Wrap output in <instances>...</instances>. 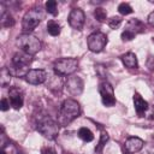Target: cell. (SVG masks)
Masks as SVG:
<instances>
[{"label": "cell", "mask_w": 154, "mask_h": 154, "mask_svg": "<svg viewBox=\"0 0 154 154\" xmlns=\"http://www.w3.org/2000/svg\"><path fill=\"white\" fill-rule=\"evenodd\" d=\"M36 130L46 138L54 140L59 132V125L55 120H53L47 114L37 116L36 119Z\"/></svg>", "instance_id": "obj_1"}, {"label": "cell", "mask_w": 154, "mask_h": 154, "mask_svg": "<svg viewBox=\"0 0 154 154\" xmlns=\"http://www.w3.org/2000/svg\"><path fill=\"white\" fill-rule=\"evenodd\" d=\"M81 113L79 103L73 99H67L61 103L59 111V123L61 125H67L75 120Z\"/></svg>", "instance_id": "obj_2"}, {"label": "cell", "mask_w": 154, "mask_h": 154, "mask_svg": "<svg viewBox=\"0 0 154 154\" xmlns=\"http://www.w3.org/2000/svg\"><path fill=\"white\" fill-rule=\"evenodd\" d=\"M16 45L22 49V52H25L30 55L36 54L41 49V41L32 34H26V32L20 34L17 37Z\"/></svg>", "instance_id": "obj_3"}, {"label": "cell", "mask_w": 154, "mask_h": 154, "mask_svg": "<svg viewBox=\"0 0 154 154\" xmlns=\"http://www.w3.org/2000/svg\"><path fill=\"white\" fill-rule=\"evenodd\" d=\"M45 14L43 11L40 7H35L31 8L29 11H26L23 16L22 19V28L26 34H30V31H32L43 19Z\"/></svg>", "instance_id": "obj_4"}, {"label": "cell", "mask_w": 154, "mask_h": 154, "mask_svg": "<svg viewBox=\"0 0 154 154\" xmlns=\"http://www.w3.org/2000/svg\"><path fill=\"white\" fill-rule=\"evenodd\" d=\"M78 67V60L76 58H61L54 63V72L58 76L72 75Z\"/></svg>", "instance_id": "obj_5"}, {"label": "cell", "mask_w": 154, "mask_h": 154, "mask_svg": "<svg viewBox=\"0 0 154 154\" xmlns=\"http://www.w3.org/2000/svg\"><path fill=\"white\" fill-rule=\"evenodd\" d=\"M87 43H88L89 51H91L94 53H100L107 45V36L100 31L93 32L88 36Z\"/></svg>", "instance_id": "obj_6"}, {"label": "cell", "mask_w": 154, "mask_h": 154, "mask_svg": "<svg viewBox=\"0 0 154 154\" xmlns=\"http://www.w3.org/2000/svg\"><path fill=\"white\" fill-rule=\"evenodd\" d=\"M99 93L101 95V100L102 103L107 107H111L116 103V97H114V91H113V87L108 83V82H101L99 84Z\"/></svg>", "instance_id": "obj_7"}, {"label": "cell", "mask_w": 154, "mask_h": 154, "mask_svg": "<svg viewBox=\"0 0 154 154\" xmlns=\"http://www.w3.org/2000/svg\"><path fill=\"white\" fill-rule=\"evenodd\" d=\"M69 24L72 29L75 30H82L83 25H84V20H85V16H84V12L81 10V8H73L71 10L70 14H69Z\"/></svg>", "instance_id": "obj_8"}, {"label": "cell", "mask_w": 154, "mask_h": 154, "mask_svg": "<svg viewBox=\"0 0 154 154\" xmlns=\"http://www.w3.org/2000/svg\"><path fill=\"white\" fill-rule=\"evenodd\" d=\"M24 78L29 84L38 85V84H42L46 82L47 72L42 69H31V70H29V72L26 73V76Z\"/></svg>", "instance_id": "obj_9"}, {"label": "cell", "mask_w": 154, "mask_h": 154, "mask_svg": "<svg viewBox=\"0 0 154 154\" xmlns=\"http://www.w3.org/2000/svg\"><path fill=\"white\" fill-rule=\"evenodd\" d=\"M31 61H32V55L20 51V52H17L13 55V58H12V66L28 69V66L31 64Z\"/></svg>", "instance_id": "obj_10"}, {"label": "cell", "mask_w": 154, "mask_h": 154, "mask_svg": "<svg viewBox=\"0 0 154 154\" xmlns=\"http://www.w3.org/2000/svg\"><path fill=\"white\" fill-rule=\"evenodd\" d=\"M66 89L72 95H79L83 91V81L77 76H71L66 81Z\"/></svg>", "instance_id": "obj_11"}, {"label": "cell", "mask_w": 154, "mask_h": 154, "mask_svg": "<svg viewBox=\"0 0 154 154\" xmlns=\"http://www.w3.org/2000/svg\"><path fill=\"white\" fill-rule=\"evenodd\" d=\"M8 100H10L11 106L14 109L22 108L23 102H24V97H23L22 90L18 89V88H11L10 91H8Z\"/></svg>", "instance_id": "obj_12"}, {"label": "cell", "mask_w": 154, "mask_h": 154, "mask_svg": "<svg viewBox=\"0 0 154 154\" xmlns=\"http://www.w3.org/2000/svg\"><path fill=\"white\" fill-rule=\"evenodd\" d=\"M143 140H141L140 137H129L126 141H125V149L129 152V153H137L142 149L143 147Z\"/></svg>", "instance_id": "obj_13"}, {"label": "cell", "mask_w": 154, "mask_h": 154, "mask_svg": "<svg viewBox=\"0 0 154 154\" xmlns=\"http://www.w3.org/2000/svg\"><path fill=\"white\" fill-rule=\"evenodd\" d=\"M134 106L136 109V113L140 117H143V114L146 113V111L148 109V102L137 93L134 94Z\"/></svg>", "instance_id": "obj_14"}, {"label": "cell", "mask_w": 154, "mask_h": 154, "mask_svg": "<svg viewBox=\"0 0 154 154\" xmlns=\"http://www.w3.org/2000/svg\"><path fill=\"white\" fill-rule=\"evenodd\" d=\"M125 30H128V31H130V32H132V34L136 35V34H140V32H143L144 31V24L140 19L132 18V19H130L126 23Z\"/></svg>", "instance_id": "obj_15"}, {"label": "cell", "mask_w": 154, "mask_h": 154, "mask_svg": "<svg viewBox=\"0 0 154 154\" xmlns=\"http://www.w3.org/2000/svg\"><path fill=\"white\" fill-rule=\"evenodd\" d=\"M120 59H122L123 64H124L126 67H129V69H137V66H138L137 57H136L135 53H132V52H128V53L123 54V55L120 57Z\"/></svg>", "instance_id": "obj_16"}, {"label": "cell", "mask_w": 154, "mask_h": 154, "mask_svg": "<svg viewBox=\"0 0 154 154\" xmlns=\"http://www.w3.org/2000/svg\"><path fill=\"white\" fill-rule=\"evenodd\" d=\"M1 25L4 26V28H10V26H13L14 25V19H13V17L10 14V13H7L6 11H5V6H4V4H1Z\"/></svg>", "instance_id": "obj_17"}, {"label": "cell", "mask_w": 154, "mask_h": 154, "mask_svg": "<svg viewBox=\"0 0 154 154\" xmlns=\"http://www.w3.org/2000/svg\"><path fill=\"white\" fill-rule=\"evenodd\" d=\"M11 78H12V75H11L8 67H2L1 75H0V84H1V87L8 85L10 82H11Z\"/></svg>", "instance_id": "obj_18"}, {"label": "cell", "mask_w": 154, "mask_h": 154, "mask_svg": "<svg viewBox=\"0 0 154 154\" xmlns=\"http://www.w3.org/2000/svg\"><path fill=\"white\" fill-rule=\"evenodd\" d=\"M78 137L84 142H90L94 140V135L88 128H81L78 130Z\"/></svg>", "instance_id": "obj_19"}, {"label": "cell", "mask_w": 154, "mask_h": 154, "mask_svg": "<svg viewBox=\"0 0 154 154\" xmlns=\"http://www.w3.org/2000/svg\"><path fill=\"white\" fill-rule=\"evenodd\" d=\"M60 25L55 22V20H49L48 23H47V31H48V34L49 35H52V36H58L59 34H60Z\"/></svg>", "instance_id": "obj_20"}, {"label": "cell", "mask_w": 154, "mask_h": 154, "mask_svg": "<svg viewBox=\"0 0 154 154\" xmlns=\"http://www.w3.org/2000/svg\"><path fill=\"white\" fill-rule=\"evenodd\" d=\"M46 11L53 16L58 14V7H57V1L54 0H48L46 2Z\"/></svg>", "instance_id": "obj_21"}, {"label": "cell", "mask_w": 154, "mask_h": 154, "mask_svg": "<svg viewBox=\"0 0 154 154\" xmlns=\"http://www.w3.org/2000/svg\"><path fill=\"white\" fill-rule=\"evenodd\" d=\"M94 16H95L96 20H99V22H105L106 18H107V12H106L102 7H96L95 11H94Z\"/></svg>", "instance_id": "obj_22"}, {"label": "cell", "mask_w": 154, "mask_h": 154, "mask_svg": "<svg viewBox=\"0 0 154 154\" xmlns=\"http://www.w3.org/2000/svg\"><path fill=\"white\" fill-rule=\"evenodd\" d=\"M118 11H119V13L123 14V16H126V14L132 13V8H131V6H130L128 2H122V4H119Z\"/></svg>", "instance_id": "obj_23"}, {"label": "cell", "mask_w": 154, "mask_h": 154, "mask_svg": "<svg viewBox=\"0 0 154 154\" xmlns=\"http://www.w3.org/2000/svg\"><path fill=\"white\" fill-rule=\"evenodd\" d=\"M108 135L106 134V132H103L102 135H101V137H100V141H99V144H97V147L95 148V152H101L102 150V148L105 147V144H106V142L108 141Z\"/></svg>", "instance_id": "obj_24"}, {"label": "cell", "mask_w": 154, "mask_h": 154, "mask_svg": "<svg viewBox=\"0 0 154 154\" xmlns=\"http://www.w3.org/2000/svg\"><path fill=\"white\" fill-rule=\"evenodd\" d=\"M120 23H122V18H120V17H112L111 19H108V25H109V28H112V29L118 28V26L120 25Z\"/></svg>", "instance_id": "obj_25"}, {"label": "cell", "mask_w": 154, "mask_h": 154, "mask_svg": "<svg viewBox=\"0 0 154 154\" xmlns=\"http://www.w3.org/2000/svg\"><path fill=\"white\" fill-rule=\"evenodd\" d=\"M146 66H147V69H148L150 72H154V57H153V55H149V57L147 58Z\"/></svg>", "instance_id": "obj_26"}, {"label": "cell", "mask_w": 154, "mask_h": 154, "mask_svg": "<svg viewBox=\"0 0 154 154\" xmlns=\"http://www.w3.org/2000/svg\"><path fill=\"white\" fill-rule=\"evenodd\" d=\"M134 37H135V34H132V32H130L128 30H124L122 32V40L123 41H131Z\"/></svg>", "instance_id": "obj_27"}, {"label": "cell", "mask_w": 154, "mask_h": 154, "mask_svg": "<svg viewBox=\"0 0 154 154\" xmlns=\"http://www.w3.org/2000/svg\"><path fill=\"white\" fill-rule=\"evenodd\" d=\"M95 70H96L97 75H99L101 78H103V77L106 76V69H105V66H102V65H96V66H95Z\"/></svg>", "instance_id": "obj_28"}, {"label": "cell", "mask_w": 154, "mask_h": 154, "mask_svg": "<svg viewBox=\"0 0 154 154\" xmlns=\"http://www.w3.org/2000/svg\"><path fill=\"white\" fill-rule=\"evenodd\" d=\"M10 100H7V99H1V103H0V108H1V111H7L8 108H10Z\"/></svg>", "instance_id": "obj_29"}, {"label": "cell", "mask_w": 154, "mask_h": 154, "mask_svg": "<svg viewBox=\"0 0 154 154\" xmlns=\"http://www.w3.org/2000/svg\"><path fill=\"white\" fill-rule=\"evenodd\" d=\"M148 23L152 25V26H154V11H152L149 14H148Z\"/></svg>", "instance_id": "obj_30"}, {"label": "cell", "mask_w": 154, "mask_h": 154, "mask_svg": "<svg viewBox=\"0 0 154 154\" xmlns=\"http://www.w3.org/2000/svg\"><path fill=\"white\" fill-rule=\"evenodd\" d=\"M42 154H55V152L52 148H46V149H43Z\"/></svg>", "instance_id": "obj_31"}, {"label": "cell", "mask_w": 154, "mask_h": 154, "mask_svg": "<svg viewBox=\"0 0 154 154\" xmlns=\"http://www.w3.org/2000/svg\"><path fill=\"white\" fill-rule=\"evenodd\" d=\"M14 154H22V153H20V152H18V150H16V152H14Z\"/></svg>", "instance_id": "obj_32"}, {"label": "cell", "mask_w": 154, "mask_h": 154, "mask_svg": "<svg viewBox=\"0 0 154 154\" xmlns=\"http://www.w3.org/2000/svg\"><path fill=\"white\" fill-rule=\"evenodd\" d=\"M153 42H154V37H153Z\"/></svg>", "instance_id": "obj_33"}]
</instances>
